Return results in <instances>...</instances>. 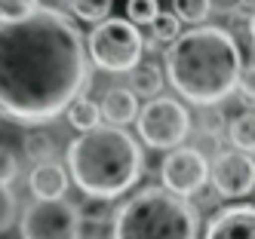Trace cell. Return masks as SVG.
Returning <instances> with one entry per match:
<instances>
[{
  "mask_svg": "<svg viewBox=\"0 0 255 239\" xmlns=\"http://www.w3.org/2000/svg\"><path fill=\"white\" fill-rule=\"evenodd\" d=\"M99 107H102V120H108L111 126H126L138 117V95L126 86H114L105 92Z\"/></svg>",
  "mask_w": 255,
  "mask_h": 239,
  "instance_id": "7c38bea8",
  "label": "cell"
},
{
  "mask_svg": "<svg viewBox=\"0 0 255 239\" xmlns=\"http://www.w3.org/2000/svg\"><path fill=\"white\" fill-rule=\"evenodd\" d=\"M25 154L34 165H40V162H52L56 159V141H52V135L46 132H31L25 135Z\"/></svg>",
  "mask_w": 255,
  "mask_h": 239,
  "instance_id": "2e32d148",
  "label": "cell"
},
{
  "mask_svg": "<svg viewBox=\"0 0 255 239\" xmlns=\"http://www.w3.org/2000/svg\"><path fill=\"white\" fill-rule=\"evenodd\" d=\"M89 52L77 25L59 9H37L0 25V114L40 126L83 95Z\"/></svg>",
  "mask_w": 255,
  "mask_h": 239,
  "instance_id": "6da1fadb",
  "label": "cell"
},
{
  "mask_svg": "<svg viewBox=\"0 0 255 239\" xmlns=\"http://www.w3.org/2000/svg\"><path fill=\"white\" fill-rule=\"evenodd\" d=\"M172 12L181 18V22H206L209 9V0H172Z\"/></svg>",
  "mask_w": 255,
  "mask_h": 239,
  "instance_id": "d6986e66",
  "label": "cell"
},
{
  "mask_svg": "<svg viewBox=\"0 0 255 239\" xmlns=\"http://www.w3.org/2000/svg\"><path fill=\"white\" fill-rule=\"evenodd\" d=\"M111 6L114 0H71V12L83 22H96V25L111 15Z\"/></svg>",
  "mask_w": 255,
  "mask_h": 239,
  "instance_id": "e0dca14e",
  "label": "cell"
},
{
  "mask_svg": "<svg viewBox=\"0 0 255 239\" xmlns=\"http://www.w3.org/2000/svg\"><path fill=\"white\" fill-rule=\"evenodd\" d=\"M138 135L141 141L154 147V151H172L181 147L191 132V114L178 98L169 95H157L138 110Z\"/></svg>",
  "mask_w": 255,
  "mask_h": 239,
  "instance_id": "8992f818",
  "label": "cell"
},
{
  "mask_svg": "<svg viewBox=\"0 0 255 239\" xmlns=\"http://www.w3.org/2000/svg\"><path fill=\"white\" fill-rule=\"evenodd\" d=\"M200 218L185 196L166 187H144L114 212L111 239H197Z\"/></svg>",
  "mask_w": 255,
  "mask_h": 239,
  "instance_id": "277c9868",
  "label": "cell"
},
{
  "mask_svg": "<svg viewBox=\"0 0 255 239\" xmlns=\"http://www.w3.org/2000/svg\"><path fill=\"white\" fill-rule=\"evenodd\" d=\"M129 89L135 92V95L141 98H157L160 95V89H163V74L157 65H135L129 71Z\"/></svg>",
  "mask_w": 255,
  "mask_h": 239,
  "instance_id": "5bb4252c",
  "label": "cell"
},
{
  "mask_svg": "<svg viewBox=\"0 0 255 239\" xmlns=\"http://www.w3.org/2000/svg\"><path fill=\"white\" fill-rule=\"evenodd\" d=\"M37 9H40L37 0H0V25L28 18L31 12H37Z\"/></svg>",
  "mask_w": 255,
  "mask_h": 239,
  "instance_id": "44dd1931",
  "label": "cell"
},
{
  "mask_svg": "<svg viewBox=\"0 0 255 239\" xmlns=\"http://www.w3.org/2000/svg\"><path fill=\"white\" fill-rule=\"evenodd\" d=\"M80 218H83V221H89V224H96V227L108 224V218L114 221L111 209H108V199H93V196H89V206L80 212Z\"/></svg>",
  "mask_w": 255,
  "mask_h": 239,
  "instance_id": "7402d4cb",
  "label": "cell"
},
{
  "mask_svg": "<svg viewBox=\"0 0 255 239\" xmlns=\"http://www.w3.org/2000/svg\"><path fill=\"white\" fill-rule=\"evenodd\" d=\"M160 12V0H126V18L138 25H151Z\"/></svg>",
  "mask_w": 255,
  "mask_h": 239,
  "instance_id": "ac0fdd59",
  "label": "cell"
},
{
  "mask_svg": "<svg viewBox=\"0 0 255 239\" xmlns=\"http://www.w3.org/2000/svg\"><path fill=\"white\" fill-rule=\"evenodd\" d=\"M141 147L120 126H99L80 132L68 144V172L93 199H117L141 178Z\"/></svg>",
  "mask_w": 255,
  "mask_h": 239,
  "instance_id": "3957f363",
  "label": "cell"
},
{
  "mask_svg": "<svg viewBox=\"0 0 255 239\" xmlns=\"http://www.w3.org/2000/svg\"><path fill=\"white\" fill-rule=\"evenodd\" d=\"M228 135H231V144L237 151H255V110H246V114L234 117L231 126H228Z\"/></svg>",
  "mask_w": 255,
  "mask_h": 239,
  "instance_id": "9a60e30c",
  "label": "cell"
},
{
  "mask_svg": "<svg viewBox=\"0 0 255 239\" xmlns=\"http://www.w3.org/2000/svg\"><path fill=\"white\" fill-rule=\"evenodd\" d=\"M249 34H252V49H255V12H252V22H249Z\"/></svg>",
  "mask_w": 255,
  "mask_h": 239,
  "instance_id": "4316f807",
  "label": "cell"
},
{
  "mask_svg": "<svg viewBox=\"0 0 255 239\" xmlns=\"http://www.w3.org/2000/svg\"><path fill=\"white\" fill-rule=\"evenodd\" d=\"M203 239H255V206H231L215 212Z\"/></svg>",
  "mask_w": 255,
  "mask_h": 239,
  "instance_id": "30bf717a",
  "label": "cell"
},
{
  "mask_svg": "<svg viewBox=\"0 0 255 239\" xmlns=\"http://www.w3.org/2000/svg\"><path fill=\"white\" fill-rule=\"evenodd\" d=\"M15 221V196L9 193V187H0V233L9 230Z\"/></svg>",
  "mask_w": 255,
  "mask_h": 239,
  "instance_id": "d4e9b609",
  "label": "cell"
},
{
  "mask_svg": "<svg viewBox=\"0 0 255 239\" xmlns=\"http://www.w3.org/2000/svg\"><path fill=\"white\" fill-rule=\"evenodd\" d=\"M83 218L74 202L37 199L22 212V239H80Z\"/></svg>",
  "mask_w": 255,
  "mask_h": 239,
  "instance_id": "52a82bcc",
  "label": "cell"
},
{
  "mask_svg": "<svg viewBox=\"0 0 255 239\" xmlns=\"http://www.w3.org/2000/svg\"><path fill=\"white\" fill-rule=\"evenodd\" d=\"M237 92H240V101L255 107V62L249 68L240 71V80H237Z\"/></svg>",
  "mask_w": 255,
  "mask_h": 239,
  "instance_id": "cb8c5ba5",
  "label": "cell"
},
{
  "mask_svg": "<svg viewBox=\"0 0 255 239\" xmlns=\"http://www.w3.org/2000/svg\"><path fill=\"white\" fill-rule=\"evenodd\" d=\"M160 181L169 193L194 196L206 187L209 181V159L197 147H172L160 162Z\"/></svg>",
  "mask_w": 255,
  "mask_h": 239,
  "instance_id": "ba28073f",
  "label": "cell"
},
{
  "mask_svg": "<svg viewBox=\"0 0 255 239\" xmlns=\"http://www.w3.org/2000/svg\"><path fill=\"white\" fill-rule=\"evenodd\" d=\"M243 71V55L237 40L225 28H191L178 34L166 46V74L169 83L191 104L215 107L231 92Z\"/></svg>",
  "mask_w": 255,
  "mask_h": 239,
  "instance_id": "7a4b0ae2",
  "label": "cell"
},
{
  "mask_svg": "<svg viewBox=\"0 0 255 239\" xmlns=\"http://www.w3.org/2000/svg\"><path fill=\"white\" fill-rule=\"evenodd\" d=\"M15 175H19V159H15V154L9 147L0 144V187H9L15 181Z\"/></svg>",
  "mask_w": 255,
  "mask_h": 239,
  "instance_id": "603a6c76",
  "label": "cell"
},
{
  "mask_svg": "<svg viewBox=\"0 0 255 239\" xmlns=\"http://www.w3.org/2000/svg\"><path fill=\"white\" fill-rule=\"evenodd\" d=\"M246 3V0H209V9L212 12H237Z\"/></svg>",
  "mask_w": 255,
  "mask_h": 239,
  "instance_id": "484cf974",
  "label": "cell"
},
{
  "mask_svg": "<svg viewBox=\"0 0 255 239\" xmlns=\"http://www.w3.org/2000/svg\"><path fill=\"white\" fill-rule=\"evenodd\" d=\"M89 62L108 74H129L144 55V40L129 18L108 15L86 37Z\"/></svg>",
  "mask_w": 255,
  "mask_h": 239,
  "instance_id": "5b68a950",
  "label": "cell"
},
{
  "mask_svg": "<svg viewBox=\"0 0 255 239\" xmlns=\"http://www.w3.org/2000/svg\"><path fill=\"white\" fill-rule=\"evenodd\" d=\"M28 187H31L34 199H62L65 190H68V175H65V169L56 159H52V162H40V165L31 169Z\"/></svg>",
  "mask_w": 255,
  "mask_h": 239,
  "instance_id": "8fae6325",
  "label": "cell"
},
{
  "mask_svg": "<svg viewBox=\"0 0 255 239\" xmlns=\"http://www.w3.org/2000/svg\"><path fill=\"white\" fill-rule=\"evenodd\" d=\"M209 181L225 199H243L255 190V159L243 151H222L209 162Z\"/></svg>",
  "mask_w": 255,
  "mask_h": 239,
  "instance_id": "9c48e42d",
  "label": "cell"
},
{
  "mask_svg": "<svg viewBox=\"0 0 255 239\" xmlns=\"http://www.w3.org/2000/svg\"><path fill=\"white\" fill-rule=\"evenodd\" d=\"M80 239H99V236H80Z\"/></svg>",
  "mask_w": 255,
  "mask_h": 239,
  "instance_id": "83f0119b",
  "label": "cell"
},
{
  "mask_svg": "<svg viewBox=\"0 0 255 239\" xmlns=\"http://www.w3.org/2000/svg\"><path fill=\"white\" fill-rule=\"evenodd\" d=\"M65 114H68V123L77 129V132H93V129L102 126V107L99 101L93 98H74L68 107H65Z\"/></svg>",
  "mask_w": 255,
  "mask_h": 239,
  "instance_id": "4fadbf2b",
  "label": "cell"
},
{
  "mask_svg": "<svg viewBox=\"0 0 255 239\" xmlns=\"http://www.w3.org/2000/svg\"><path fill=\"white\" fill-rule=\"evenodd\" d=\"M151 37L157 43H172L178 37V15L175 12H157V18L151 22Z\"/></svg>",
  "mask_w": 255,
  "mask_h": 239,
  "instance_id": "ffe728a7",
  "label": "cell"
}]
</instances>
